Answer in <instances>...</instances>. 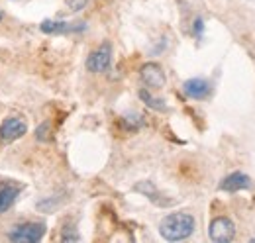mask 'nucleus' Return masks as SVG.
Segmentation results:
<instances>
[{"label":"nucleus","mask_w":255,"mask_h":243,"mask_svg":"<svg viewBox=\"0 0 255 243\" xmlns=\"http://www.w3.org/2000/svg\"><path fill=\"white\" fill-rule=\"evenodd\" d=\"M87 4H89V0H67V6H69L71 10H75V12L83 10Z\"/></svg>","instance_id":"f8f14e48"},{"label":"nucleus","mask_w":255,"mask_h":243,"mask_svg":"<svg viewBox=\"0 0 255 243\" xmlns=\"http://www.w3.org/2000/svg\"><path fill=\"white\" fill-rule=\"evenodd\" d=\"M26 123L20 120V118H6L0 125V139L4 143H12L16 139H20L24 133H26Z\"/></svg>","instance_id":"423d86ee"},{"label":"nucleus","mask_w":255,"mask_h":243,"mask_svg":"<svg viewBox=\"0 0 255 243\" xmlns=\"http://www.w3.org/2000/svg\"><path fill=\"white\" fill-rule=\"evenodd\" d=\"M139 77H141L143 85L149 89H163L167 83V77L157 63H145L139 71Z\"/></svg>","instance_id":"39448f33"},{"label":"nucleus","mask_w":255,"mask_h":243,"mask_svg":"<svg viewBox=\"0 0 255 243\" xmlns=\"http://www.w3.org/2000/svg\"><path fill=\"white\" fill-rule=\"evenodd\" d=\"M110 61H112V47H110V43H102L98 49H95L89 55L87 69L91 73H104L110 69Z\"/></svg>","instance_id":"20e7f679"},{"label":"nucleus","mask_w":255,"mask_h":243,"mask_svg":"<svg viewBox=\"0 0 255 243\" xmlns=\"http://www.w3.org/2000/svg\"><path fill=\"white\" fill-rule=\"evenodd\" d=\"M75 30H83V28H75L69 22H51V20H45L41 24V31H45V33H67V31Z\"/></svg>","instance_id":"9d476101"},{"label":"nucleus","mask_w":255,"mask_h":243,"mask_svg":"<svg viewBox=\"0 0 255 243\" xmlns=\"http://www.w3.org/2000/svg\"><path fill=\"white\" fill-rule=\"evenodd\" d=\"M212 91V87H210V83L206 81V79H189L185 85H183V92L192 98V100H202V98H206L208 94Z\"/></svg>","instance_id":"0eeeda50"},{"label":"nucleus","mask_w":255,"mask_h":243,"mask_svg":"<svg viewBox=\"0 0 255 243\" xmlns=\"http://www.w3.org/2000/svg\"><path fill=\"white\" fill-rule=\"evenodd\" d=\"M139 98H141L149 108H153V110H159V112L165 110V102L159 100V98H153V96L145 91V89H143V91H139Z\"/></svg>","instance_id":"9b49d317"},{"label":"nucleus","mask_w":255,"mask_h":243,"mask_svg":"<svg viewBox=\"0 0 255 243\" xmlns=\"http://www.w3.org/2000/svg\"><path fill=\"white\" fill-rule=\"evenodd\" d=\"M20 186L16 182H0V214H4L18 198Z\"/></svg>","instance_id":"6e6552de"},{"label":"nucleus","mask_w":255,"mask_h":243,"mask_svg":"<svg viewBox=\"0 0 255 243\" xmlns=\"http://www.w3.org/2000/svg\"><path fill=\"white\" fill-rule=\"evenodd\" d=\"M252 186V179L248 177V175H244V173H232L230 177H226L220 184V188L226 190V192H238V190H246V188H250Z\"/></svg>","instance_id":"1a4fd4ad"},{"label":"nucleus","mask_w":255,"mask_h":243,"mask_svg":"<svg viewBox=\"0 0 255 243\" xmlns=\"http://www.w3.org/2000/svg\"><path fill=\"white\" fill-rule=\"evenodd\" d=\"M202 30H204V22L198 18V20L194 22V35H196V37H200V35H202Z\"/></svg>","instance_id":"ddd939ff"},{"label":"nucleus","mask_w":255,"mask_h":243,"mask_svg":"<svg viewBox=\"0 0 255 243\" xmlns=\"http://www.w3.org/2000/svg\"><path fill=\"white\" fill-rule=\"evenodd\" d=\"M194 218L187 212H177L169 214L161 220L159 224V234L163 240L167 242H183L187 238H191L194 232Z\"/></svg>","instance_id":"f257e3e1"},{"label":"nucleus","mask_w":255,"mask_h":243,"mask_svg":"<svg viewBox=\"0 0 255 243\" xmlns=\"http://www.w3.org/2000/svg\"><path fill=\"white\" fill-rule=\"evenodd\" d=\"M43 236H45V226L43 224H33V222L16 226L10 232V240L16 243H37Z\"/></svg>","instance_id":"f03ea898"},{"label":"nucleus","mask_w":255,"mask_h":243,"mask_svg":"<svg viewBox=\"0 0 255 243\" xmlns=\"http://www.w3.org/2000/svg\"><path fill=\"white\" fill-rule=\"evenodd\" d=\"M0 20H2V12H0Z\"/></svg>","instance_id":"4468645a"},{"label":"nucleus","mask_w":255,"mask_h":243,"mask_svg":"<svg viewBox=\"0 0 255 243\" xmlns=\"http://www.w3.org/2000/svg\"><path fill=\"white\" fill-rule=\"evenodd\" d=\"M234 234H236V226H234V222L230 220V218H216V220H212V224H210V230H208V236H210V240L216 243H228L234 240Z\"/></svg>","instance_id":"7ed1b4c3"}]
</instances>
